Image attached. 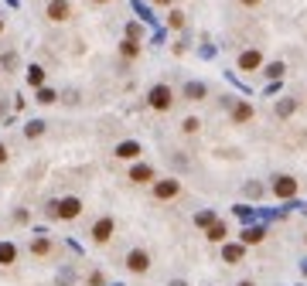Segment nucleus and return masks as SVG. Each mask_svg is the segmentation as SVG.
I'll return each instance as SVG.
<instances>
[{
	"label": "nucleus",
	"mask_w": 307,
	"mask_h": 286,
	"mask_svg": "<svg viewBox=\"0 0 307 286\" xmlns=\"http://www.w3.org/2000/svg\"><path fill=\"white\" fill-rule=\"evenodd\" d=\"M208 239H212V242H222V239H226V225H222V222L208 225Z\"/></svg>",
	"instance_id": "a211bd4d"
},
{
	"label": "nucleus",
	"mask_w": 307,
	"mask_h": 286,
	"mask_svg": "<svg viewBox=\"0 0 307 286\" xmlns=\"http://www.w3.org/2000/svg\"><path fill=\"white\" fill-rule=\"evenodd\" d=\"M96 3H106V0H96Z\"/></svg>",
	"instance_id": "f704fd0d"
},
{
	"label": "nucleus",
	"mask_w": 307,
	"mask_h": 286,
	"mask_svg": "<svg viewBox=\"0 0 307 286\" xmlns=\"http://www.w3.org/2000/svg\"><path fill=\"white\" fill-rule=\"evenodd\" d=\"M48 215H52V218H65V222H72V218L82 215V201H78V198H62V201H52V205H48Z\"/></svg>",
	"instance_id": "f257e3e1"
},
{
	"label": "nucleus",
	"mask_w": 307,
	"mask_h": 286,
	"mask_svg": "<svg viewBox=\"0 0 307 286\" xmlns=\"http://www.w3.org/2000/svg\"><path fill=\"white\" fill-rule=\"evenodd\" d=\"M55 99H58V95H55V89H44V85L38 89V102H41V106H52Z\"/></svg>",
	"instance_id": "6ab92c4d"
},
{
	"label": "nucleus",
	"mask_w": 307,
	"mask_h": 286,
	"mask_svg": "<svg viewBox=\"0 0 307 286\" xmlns=\"http://www.w3.org/2000/svg\"><path fill=\"white\" fill-rule=\"evenodd\" d=\"M256 65H260V51H242V55H239V68H242V72H250Z\"/></svg>",
	"instance_id": "9b49d317"
},
{
	"label": "nucleus",
	"mask_w": 307,
	"mask_h": 286,
	"mask_svg": "<svg viewBox=\"0 0 307 286\" xmlns=\"http://www.w3.org/2000/svg\"><path fill=\"white\" fill-rule=\"evenodd\" d=\"M126 38H130V41L140 38V24H130V27H126Z\"/></svg>",
	"instance_id": "a878e982"
},
{
	"label": "nucleus",
	"mask_w": 307,
	"mask_h": 286,
	"mask_svg": "<svg viewBox=\"0 0 307 286\" xmlns=\"http://www.w3.org/2000/svg\"><path fill=\"white\" fill-rule=\"evenodd\" d=\"M0 164H7V147L0 143Z\"/></svg>",
	"instance_id": "c85d7f7f"
},
{
	"label": "nucleus",
	"mask_w": 307,
	"mask_h": 286,
	"mask_svg": "<svg viewBox=\"0 0 307 286\" xmlns=\"http://www.w3.org/2000/svg\"><path fill=\"white\" fill-rule=\"evenodd\" d=\"M266 75H270V78H280V75H284V65H280V61L266 65Z\"/></svg>",
	"instance_id": "b1692460"
},
{
	"label": "nucleus",
	"mask_w": 307,
	"mask_h": 286,
	"mask_svg": "<svg viewBox=\"0 0 307 286\" xmlns=\"http://www.w3.org/2000/svg\"><path fill=\"white\" fill-rule=\"evenodd\" d=\"M276 113H280V116H290V113H294V102H290V99H284V102H280V109H276Z\"/></svg>",
	"instance_id": "393cba45"
},
{
	"label": "nucleus",
	"mask_w": 307,
	"mask_h": 286,
	"mask_svg": "<svg viewBox=\"0 0 307 286\" xmlns=\"http://www.w3.org/2000/svg\"><path fill=\"white\" fill-rule=\"evenodd\" d=\"M242 3H246V7H252V3H260V0H242Z\"/></svg>",
	"instance_id": "7c9ffc66"
},
{
	"label": "nucleus",
	"mask_w": 307,
	"mask_h": 286,
	"mask_svg": "<svg viewBox=\"0 0 307 286\" xmlns=\"http://www.w3.org/2000/svg\"><path fill=\"white\" fill-rule=\"evenodd\" d=\"M31 252H34V256H48V252H52V242H48V239H34V242H31Z\"/></svg>",
	"instance_id": "dca6fc26"
},
{
	"label": "nucleus",
	"mask_w": 307,
	"mask_h": 286,
	"mask_svg": "<svg viewBox=\"0 0 307 286\" xmlns=\"http://www.w3.org/2000/svg\"><path fill=\"white\" fill-rule=\"evenodd\" d=\"M120 51H123V55H126V58H136V55H140V44L126 38V41H123V44H120Z\"/></svg>",
	"instance_id": "f3484780"
},
{
	"label": "nucleus",
	"mask_w": 307,
	"mask_h": 286,
	"mask_svg": "<svg viewBox=\"0 0 307 286\" xmlns=\"http://www.w3.org/2000/svg\"><path fill=\"white\" fill-rule=\"evenodd\" d=\"M198 126H202V123H198V119H184V123H181V130H184V133H198Z\"/></svg>",
	"instance_id": "5701e85b"
},
{
	"label": "nucleus",
	"mask_w": 307,
	"mask_h": 286,
	"mask_svg": "<svg viewBox=\"0 0 307 286\" xmlns=\"http://www.w3.org/2000/svg\"><path fill=\"white\" fill-rule=\"evenodd\" d=\"M236 123H246V119H252V106H246V102H239V106H236Z\"/></svg>",
	"instance_id": "4468645a"
},
{
	"label": "nucleus",
	"mask_w": 307,
	"mask_h": 286,
	"mask_svg": "<svg viewBox=\"0 0 307 286\" xmlns=\"http://www.w3.org/2000/svg\"><path fill=\"white\" fill-rule=\"evenodd\" d=\"M4 65H7V68H14V65H18V55H14V51H10V55H4Z\"/></svg>",
	"instance_id": "cd10ccee"
},
{
	"label": "nucleus",
	"mask_w": 307,
	"mask_h": 286,
	"mask_svg": "<svg viewBox=\"0 0 307 286\" xmlns=\"http://www.w3.org/2000/svg\"><path fill=\"white\" fill-rule=\"evenodd\" d=\"M273 194H276V198H294V194H297V181L287 177V174L276 177V181H273Z\"/></svg>",
	"instance_id": "39448f33"
},
{
	"label": "nucleus",
	"mask_w": 307,
	"mask_h": 286,
	"mask_svg": "<svg viewBox=\"0 0 307 286\" xmlns=\"http://www.w3.org/2000/svg\"><path fill=\"white\" fill-rule=\"evenodd\" d=\"M116 157H120V160H134V157H140V143H134V140L120 143V147H116Z\"/></svg>",
	"instance_id": "1a4fd4ad"
},
{
	"label": "nucleus",
	"mask_w": 307,
	"mask_h": 286,
	"mask_svg": "<svg viewBox=\"0 0 307 286\" xmlns=\"http://www.w3.org/2000/svg\"><path fill=\"white\" fill-rule=\"evenodd\" d=\"M181 24H184V14H181V10H174V14H171V27H181Z\"/></svg>",
	"instance_id": "bb28decb"
},
{
	"label": "nucleus",
	"mask_w": 307,
	"mask_h": 286,
	"mask_svg": "<svg viewBox=\"0 0 307 286\" xmlns=\"http://www.w3.org/2000/svg\"><path fill=\"white\" fill-rule=\"evenodd\" d=\"M242 242H246V246H256V242H263V229H246V232H242Z\"/></svg>",
	"instance_id": "2eb2a0df"
},
{
	"label": "nucleus",
	"mask_w": 307,
	"mask_h": 286,
	"mask_svg": "<svg viewBox=\"0 0 307 286\" xmlns=\"http://www.w3.org/2000/svg\"><path fill=\"white\" fill-rule=\"evenodd\" d=\"M178 191H181V184L168 177V181H157V184H154V198H160V201H168V198H174Z\"/></svg>",
	"instance_id": "0eeeda50"
},
{
	"label": "nucleus",
	"mask_w": 307,
	"mask_h": 286,
	"mask_svg": "<svg viewBox=\"0 0 307 286\" xmlns=\"http://www.w3.org/2000/svg\"><path fill=\"white\" fill-rule=\"evenodd\" d=\"M130 181H134V184H150V181H154V167H147V164L130 167Z\"/></svg>",
	"instance_id": "6e6552de"
},
{
	"label": "nucleus",
	"mask_w": 307,
	"mask_h": 286,
	"mask_svg": "<svg viewBox=\"0 0 307 286\" xmlns=\"http://www.w3.org/2000/svg\"><path fill=\"white\" fill-rule=\"evenodd\" d=\"M171 286H188V283H184V280H174V283Z\"/></svg>",
	"instance_id": "c756f323"
},
{
	"label": "nucleus",
	"mask_w": 307,
	"mask_h": 286,
	"mask_svg": "<svg viewBox=\"0 0 307 286\" xmlns=\"http://www.w3.org/2000/svg\"><path fill=\"white\" fill-rule=\"evenodd\" d=\"M239 286H252V283H250V280H242V283H239Z\"/></svg>",
	"instance_id": "2f4dec72"
},
{
	"label": "nucleus",
	"mask_w": 307,
	"mask_h": 286,
	"mask_svg": "<svg viewBox=\"0 0 307 286\" xmlns=\"http://www.w3.org/2000/svg\"><path fill=\"white\" fill-rule=\"evenodd\" d=\"M68 14H72L68 0H52V3H48V20H55V24H62V20H68Z\"/></svg>",
	"instance_id": "423d86ee"
},
{
	"label": "nucleus",
	"mask_w": 307,
	"mask_h": 286,
	"mask_svg": "<svg viewBox=\"0 0 307 286\" xmlns=\"http://www.w3.org/2000/svg\"><path fill=\"white\" fill-rule=\"evenodd\" d=\"M126 269H130V273H147V269H150V256H147L144 249H134V252L126 256Z\"/></svg>",
	"instance_id": "20e7f679"
},
{
	"label": "nucleus",
	"mask_w": 307,
	"mask_h": 286,
	"mask_svg": "<svg viewBox=\"0 0 307 286\" xmlns=\"http://www.w3.org/2000/svg\"><path fill=\"white\" fill-rule=\"evenodd\" d=\"M28 85H34V89L44 85V68H41V65H31V68H28Z\"/></svg>",
	"instance_id": "f8f14e48"
},
{
	"label": "nucleus",
	"mask_w": 307,
	"mask_h": 286,
	"mask_svg": "<svg viewBox=\"0 0 307 286\" xmlns=\"http://www.w3.org/2000/svg\"><path fill=\"white\" fill-rule=\"evenodd\" d=\"M194 225H202V229H208V225H215V215H212V211H202V215L194 218Z\"/></svg>",
	"instance_id": "4be33fe9"
},
{
	"label": "nucleus",
	"mask_w": 307,
	"mask_h": 286,
	"mask_svg": "<svg viewBox=\"0 0 307 286\" xmlns=\"http://www.w3.org/2000/svg\"><path fill=\"white\" fill-rule=\"evenodd\" d=\"M147 99H150V106L157 109V113H168L174 106V92L168 89V85H154L150 92H147Z\"/></svg>",
	"instance_id": "f03ea898"
},
{
	"label": "nucleus",
	"mask_w": 307,
	"mask_h": 286,
	"mask_svg": "<svg viewBox=\"0 0 307 286\" xmlns=\"http://www.w3.org/2000/svg\"><path fill=\"white\" fill-rule=\"evenodd\" d=\"M113 229H116V222L110 218V215H106V218H99L96 225H92V242H99V246H102V242H110V239H113Z\"/></svg>",
	"instance_id": "7ed1b4c3"
},
{
	"label": "nucleus",
	"mask_w": 307,
	"mask_h": 286,
	"mask_svg": "<svg viewBox=\"0 0 307 286\" xmlns=\"http://www.w3.org/2000/svg\"><path fill=\"white\" fill-rule=\"evenodd\" d=\"M18 259V246L14 242H0V266H14Z\"/></svg>",
	"instance_id": "9d476101"
},
{
	"label": "nucleus",
	"mask_w": 307,
	"mask_h": 286,
	"mask_svg": "<svg viewBox=\"0 0 307 286\" xmlns=\"http://www.w3.org/2000/svg\"><path fill=\"white\" fill-rule=\"evenodd\" d=\"M184 95H188V99H205V85H202V82H188V85H184Z\"/></svg>",
	"instance_id": "ddd939ff"
},
{
	"label": "nucleus",
	"mask_w": 307,
	"mask_h": 286,
	"mask_svg": "<svg viewBox=\"0 0 307 286\" xmlns=\"http://www.w3.org/2000/svg\"><path fill=\"white\" fill-rule=\"evenodd\" d=\"M226 259H229L232 266H236V263L242 259V246H229V249H226Z\"/></svg>",
	"instance_id": "412c9836"
},
{
	"label": "nucleus",
	"mask_w": 307,
	"mask_h": 286,
	"mask_svg": "<svg viewBox=\"0 0 307 286\" xmlns=\"http://www.w3.org/2000/svg\"><path fill=\"white\" fill-rule=\"evenodd\" d=\"M0 31H4V17H0Z\"/></svg>",
	"instance_id": "72a5a7b5"
},
{
	"label": "nucleus",
	"mask_w": 307,
	"mask_h": 286,
	"mask_svg": "<svg viewBox=\"0 0 307 286\" xmlns=\"http://www.w3.org/2000/svg\"><path fill=\"white\" fill-rule=\"evenodd\" d=\"M41 133H44V123H41V119H31V123L24 126V136H41Z\"/></svg>",
	"instance_id": "aec40b11"
},
{
	"label": "nucleus",
	"mask_w": 307,
	"mask_h": 286,
	"mask_svg": "<svg viewBox=\"0 0 307 286\" xmlns=\"http://www.w3.org/2000/svg\"><path fill=\"white\" fill-rule=\"evenodd\" d=\"M154 3H171V0H154Z\"/></svg>",
	"instance_id": "473e14b6"
}]
</instances>
